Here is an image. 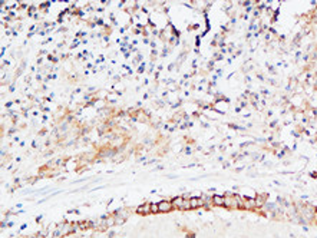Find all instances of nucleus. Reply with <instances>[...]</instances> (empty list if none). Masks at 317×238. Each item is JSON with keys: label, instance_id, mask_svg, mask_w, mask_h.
I'll list each match as a JSON object with an SVG mask.
<instances>
[{"label": "nucleus", "instance_id": "1", "mask_svg": "<svg viewBox=\"0 0 317 238\" xmlns=\"http://www.w3.org/2000/svg\"><path fill=\"white\" fill-rule=\"evenodd\" d=\"M224 198H225L224 205H227V207L235 208V207H241L242 205V201L238 195H228V197H224Z\"/></svg>", "mask_w": 317, "mask_h": 238}, {"label": "nucleus", "instance_id": "2", "mask_svg": "<svg viewBox=\"0 0 317 238\" xmlns=\"http://www.w3.org/2000/svg\"><path fill=\"white\" fill-rule=\"evenodd\" d=\"M158 208H159V212H168L172 209V204L168 202V201H162V202L158 204Z\"/></svg>", "mask_w": 317, "mask_h": 238}, {"label": "nucleus", "instance_id": "3", "mask_svg": "<svg viewBox=\"0 0 317 238\" xmlns=\"http://www.w3.org/2000/svg\"><path fill=\"white\" fill-rule=\"evenodd\" d=\"M171 204H172V207L182 209V205H184V198H181V197H176V198H174V199L171 201Z\"/></svg>", "mask_w": 317, "mask_h": 238}, {"label": "nucleus", "instance_id": "4", "mask_svg": "<svg viewBox=\"0 0 317 238\" xmlns=\"http://www.w3.org/2000/svg\"><path fill=\"white\" fill-rule=\"evenodd\" d=\"M137 212H138V214H148V212H151V204L139 205V207L137 208Z\"/></svg>", "mask_w": 317, "mask_h": 238}, {"label": "nucleus", "instance_id": "5", "mask_svg": "<svg viewBox=\"0 0 317 238\" xmlns=\"http://www.w3.org/2000/svg\"><path fill=\"white\" fill-rule=\"evenodd\" d=\"M189 202H191V208H198L201 205H204V201L201 198H191Z\"/></svg>", "mask_w": 317, "mask_h": 238}, {"label": "nucleus", "instance_id": "6", "mask_svg": "<svg viewBox=\"0 0 317 238\" xmlns=\"http://www.w3.org/2000/svg\"><path fill=\"white\" fill-rule=\"evenodd\" d=\"M212 202L215 204V205H224L225 204V198L224 197H221V195H214V197H212Z\"/></svg>", "mask_w": 317, "mask_h": 238}, {"label": "nucleus", "instance_id": "7", "mask_svg": "<svg viewBox=\"0 0 317 238\" xmlns=\"http://www.w3.org/2000/svg\"><path fill=\"white\" fill-rule=\"evenodd\" d=\"M244 207L245 208H254L256 207V199H245V202H244Z\"/></svg>", "mask_w": 317, "mask_h": 238}, {"label": "nucleus", "instance_id": "8", "mask_svg": "<svg viewBox=\"0 0 317 238\" xmlns=\"http://www.w3.org/2000/svg\"><path fill=\"white\" fill-rule=\"evenodd\" d=\"M264 198L265 197H257L256 198V207H260V205H263V204H264Z\"/></svg>", "mask_w": 317, "mask_h": 238}, {"label": "nucleus", "instance_id": "9", "mask_svg": "<svg viewBox=\"0 0 317 238\" xmlns=\"http://www.w3.org/2000/svg\"><path fill=\"white\" fill-rule=\"evenodd\" d=\"M182 209H191V202H189V199H184V205H182Z\"/></svg>", "mask_w": 317, "mask_h": 238}, {"label": "nucleus", "instance_id": "10", "mask_svg": "<svg viewBox=\"0 0 317 238\" xmlns=\"http://www.w3.org/2000/svg\"><path fill=\"white\" fill-rule=\"evenodd\" d=\"M151 212H159L158 204H151Z\"/></svg>", "mask_w": 317, "mask_h": 238}]
</instances>
